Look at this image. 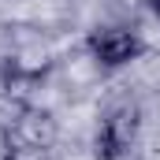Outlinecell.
<instances>
[{"instance_id":"6da1fadb","label":"cell","mask_w":160,"mask_h":160,"mask_svg":"<svg viewBox=\"0 0 160 160\" xmlns=\"http://www.w3.org/2000/svg\"><path fill=\"white\" fill-rule=\"evenodd\" d=\"M138 123H142V108L138 104H130V101L116 104L97 127V138H93L97 160H123L127 149L134 145V138H138Z\"/></svg>"},{"instance_id":"7a4b0ae2","label":"cell","mask_w":160,"mask_h":160,"mask_svg":"<svg viewBox=\"0 0 160 160\" xmlns=\"http://www.w3.org/2000/svg\"><path fill=\"white\" fill-rule=\"evenodd\" d=\"M86 52L101 67H123V63L138 60L145 52V45L138 38V30H130V26H97L86 38Z\"/></svg>"},{"instance_id":"3957f363","label":"cell","mask_w":160,"mask_h":160,"mask_svg":"<svg viewBox=\"0 0 160 160\" xmlns=\"http://www.w3.org/2000/svg\"><path fill=\"white\" fill-rule=\"evenodd\" d=\"M8 138H11V145H19V149H38L45 153L48 145H52V138H56V123L48 112H38V108H26L15 127H8Z\"/></svg>"},{"instance_id":"5b68a950","label":"cell","mask_w":160,"mask_h":160,"mask_svg":"<svg viewBox=\"0 0 160 160\" xmlns=\"http://www.w3.org/2000/svg\"><path fill=\"white\" fill-rule=\"evenodd\" d=\"M149 8H153V15L160 19V0H149Z\"/></svg>"},{"instance_id":"277c9868","label":"cell","mask_w":160,"mask_h":160,"mask_svg":"<svg viewBox=\"0 0 160 160\" xmlns=\"http://www.w3.org/2000/svg\"><path fill=\"white\" fill-rule=\"evenodd\" d=\"M4 160H41V153H38V149H19V145H8Z\"/></svg>"}]
</instances>
